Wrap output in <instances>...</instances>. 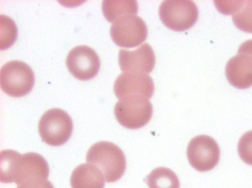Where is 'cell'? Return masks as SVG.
Wrapping results in <instances>:
<instances>
[{"mask_svg": "<svg viewBox=\"0 0 252 188\" xmlns=\"http://www.w3.org/2000/svg\"><path fill=\"white\" fill-rule=\"evenodd\" d=\"M86 161L96 166L108 183L119 180L126 170V160L123 152L110 142L100 141L92 145L87 152Z\"/></svg>", "mask_w": 252, "mask_h": 188, "instance_id": "1", "label": "cell"}, {"mask_svg": "<svg viewBox=\"0 0 252 188\" xmlns=\"http://www.w3.org/2000/svg\"><path fill=\"white\" fill-rule=\"evenodd\" d=\"M49 174L48 164L40 155L27 153L23 155L14 151L7 177L8 183L14 182L18 186L35 179H47Z\"/></svg>", "mask_w": 252, "mask_h": 188, "instance_id": "2", "label": "cell"}, {"mask_svg": "<svg viewBox=\"0 0 252 188\" xmlns=\"http://www.w3.org/2000/svg\"><path fill=\"white\" fill-rule=\"evenodd\" d=\"M34 84V73L30 66L23 62L10 61L0 69V88L10 96H25L32 91Z\"/></svg>", "mask_w": 252, "mask_h": 188, "instance_id": "3", "label": "cell"}, {"mask_svg": "<svg viewBox=\"0 0 252 188\" xmlns=\"http://www.w3.org/2000/svg\"><path fill=\"white\" fill-rule=\"evenodd\" d=\"M38 128L43 141L49 145L58 146L69 139L73 130V123L65 111L52 108L42 116Z\"/></svg>", "mask_w": 252, "mask_h": 188, "instance_id": "4", "label": "cell"}, {"mask_svg": "<svg viewBox=\"0 0 252 188\" xmlns=\"http://www.w3.org/2000/svg\"><path fill=\"white\" fill-rule=\"evenodd\" d=\"M159 16L168 28L182 31L195 24L198 17V10L192 0H164L160 5Z\"/></svg>", "mask_w": 252, "mask_h": 188, "instance_id": "5", "label": "cell"}, {"mask_svg": "<svg viewBox=\"0 0 252 188\" xmlns=\"http://www.w3.org/2000/svg\"><path fill=\"white\" fill-rule=\"evenodd\" d=\"M110 33L116 45L129 48L144 42L147 38L148 30L145 23L140 17L129 15L115 21L111 26Z\"/></svg>", "mask_w": 252, "mask_h": 188, "instance_id": "6", "label": "cell"}, {"mask_svg": "<svg viewBox=\"0 0 252 188\" xmlns=\"http://www.w3.org/2000/svg\"><path fill=\"white\" fill-rule=\"evenodd\" d=\"M114 114L118 122L124 127L138 129L150 121L153 114V107L148 99L120 100L115 106Z\"/></svg>", "mask_w": 252, "mask_h": 188, "instance_id": "7", "label": "cell"}, {"mask_svg": "<svg viewBox=\"0 0 252 188\" xmlns=\"http://www.w3.org/2000/svg\"><path fill=\"white\" fill-rule=\"evenodd\" d=\"M188 160L200 172L208 171L218 163L220 151L216 141L206 135H198L189 142L187 150Z\"/></svg>", "mask_w": 252, "mask_h": 188, "instance_id": "8", "label": "cell"}, {"mask_svg": "<svg viewBox=\"0 0 252 188\" xmlns=\"http://www.w3.org/2000/svg\"><path fill=\"white\" fill-rule=\"evenodd\" d=\"M114 92L120 100L149 99L154 93V84L152 78L147 74L124 72L115 80Z\"/></svg>", "mask_w": 252, "mask_h": 188, "instance_id": "9", "label": "cell"}, {"mask_svg": "<svg viewBox=\"0 0 252 188\" xmlns=\"http://www.w3.org/2000/svg\"><path fill=\"white\" fill-rule=\"evenodd\" d=\"M66 64L69 71L76 78L88 80L96 75L100 68V60L91 48L80 45L68 53Z\"/></svg>", "mask_w": 252, "mask_h": 188, "instance_id": "10", "label": "cell"}, {"mask_svg": "<svg viewBox=\"0 0 252 188\" xmlns=\"http://www.w3.org/2000/svg\"><path fill=\"white\" fill-rule=\"evenodd\" d=\"M119 63L124 72L149 73L154 68L155 55L151 46L144 43L134 50H120Z\"/></svg>", "mask_w": 252, "mask_h": 188, "instance_id": "11", "label": "cell"}, {"mask_svg": "<svg viewBox=\"0 0 252 188\" xmlns=\"http://www.w3.org/2000/svg\"><path fill=\"white\" fill-rule=\"evenodd\" d=\"M226 77L229 83L240 89L252 86V57L249 55L238 52L231 58L225 67Z\"/></svg>", "mask_w": 252, "mask_h": 188, "instance_id": "12", "label": "cell"}, {"mask_svg": "<svg viewBox=\"0 0 252 188\" xmlns=\"http://www.w3.org/2000/svg\"><path fill=\"white\" fill-rule=\"evenodd\" d=\"M104 178L101 171L91 163H83L73 171L70 177L72 188H104Z\"/></svg>", "mask_w": 252, "mask_h": 188, "instance_id": "13", "label": "cell"}, {"mask_svg": "<svg viewBox=\"0 0 252 188\" xmlns=\"http://www.w3.org/2000/svg\"><path fill=\"white\" fill-rule=\"evenodd\" d=\"M102 10L106 19L114 23L122 17L137 14L138 4L134 0H104Z\"/></svg>", "mask_w": 252, "mask_h": 188, "instance_id": "14", "label": "cell"}, {"mask_svg": "<svg viewBox=\"0 0 252 188\" xmlns=\"http://www.w3.org/2000/svg\"><path fill=\"white\" fill-rule=\"evenodd\" d=\"M149 188H180L179 180L176 174L166 167L154 169L145 179Z\"/></svg>", "mask_w": 252, "mask_h": 188, "instance_id": "15", "label": "cell"}, {"mask_svg": "<svg viewBox=\"0 0 252 188\" xmlns=\"http://www.w3.org/2000/svg\"><path fill=\"white\" fill-rule=\"evenodd\" d=\"M233 22L239 30L252 33V0H242L238 10L232 15Z\"/></svg>", "mask_w": 252, "mask_h": 188, "instance_id": "16", "label": "cell"}, {"mask_svg": "<svg viewBox=\"0 0 252 188\" xmlns=\"http://www.w3.org/2000/svg\"><path fill=\"white\" fill-rule=\"evenodd\" d=\"M17 28L14 21L5 15H0V50L11 46L17 38Z\"/></svg>", "mask_w": 252, "mask_h": 188, "instance_id": "17", "label": "cell"}, {"mask_svg": "<svg viewBox=\"0 0 252 188\" xmlns=\"http://www.w3.org/2000/svg\"><path fill=\"white\" fill-rule=\"evenodd\" d=\"M238 152L241 159L252 165V130L244 133L238 144Z\"/></svg>", "mask_w": 252, "mask_h": 188, "instance_id": "18", "label": "cell"}, {"mask_svg": "<svg viewBox=\"0 0 252 188\" xmlns=\"http://www.w3.org/2000/svg\"><path fill=\"white\" fill-rule=\"evenodd\" d=\"M242 0H216L214 1L216 8L225 15L234 14L239 8Z\"/></svg>", "mask_w": 252, "mask_h": 188, "instance_id": "19", "label": "cell"}, {"mask_svg": "<svg viewBox=\"0 0 252 188\" xmlns=\"http://www.w3.org/2000/svg\"><path fill=\"white\" fill-rule=\"evenodd\" d=\"M17 188H54L47 179H35L26 182L18 186Z\"/></svg>", "mask_w": 252, "mask_h": 188, "instance_id": "20", "label": "cell"}, {"mask_svg": "<svg viewBox=\"0 0 252 188\" xmlns=\"http://www.w3.org/2000/svg\"><path fill=\"white\" fill-rule=\"evenodd\" d=\"M238 52L246 53L252 57V39L248 40L239 47Z\"/></svg>", "mask_w": 252, "mask_h": 188, "instance_id": "21", "label": "cell"}]
</instances>
